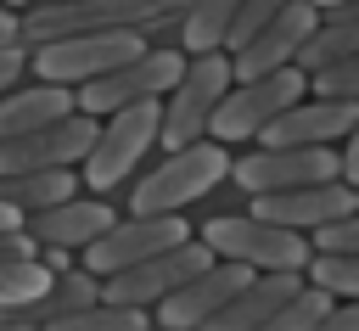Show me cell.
<instances>
[{
    "label": "cell",
    "mask_w": 359,
    "mask_h": 331,
    "mask_svg": "<svg viewBox=\"0 0 359 331\" xmlns=\"http://www.w3.org/2000/svg\"><path fill=\"white\" fill-rule=\"evenodd\" d=\"M247 281H252V275H247L241 264H219V258H213L208 269H196L180 292H168V297L151 309V325H157V331H202Z\"/></svg>",
    "instance_id": "14"
},
{
    "label": "cell",
    "mask_w": 359,
    "mask_h": 331,
    "mask_svg": "<svg viewBox=\"0 0 359 331\" xmlns=\"http://www.w3.org/2000/svg\"><path fill=\"white\" fill-rule=\"evenodd\" d=\"M325 309H331V297H320L314 286H297V292H292L258 331H314V325L325 320Z\"/></svg>",
    "instance_id": "25"
},
{
    "label": "cell",
    "mask_w": 359,
    "mask_h": 331,
    "mask_svg": "<svg viewBox=\"0 0 359 331\" xmlns=\"http://www.w3.org/2000/svg\"><path fill=\"white\" fill-rule=\"evenodd\" d=\"M112 219H118V213H112L107 196H84V191H79V196H67V202H56V208L22 219V236L34 241V252L50 247V252H73V258H79Z\"/></svg>",
    "instance_id": "17"
},
{
    "label": "cell",
    "mask_w": 359,
    "mask_h": 331,
    "mask_svg": "<svg viewBox=\"0 0 359 331\" xmlns=\"http://www.w3.org/2000/svg\"><path fill=\"white\" fill-rule=\"evenodd\" d=\"M275 17V0H241V6H230V28H224V56H236L264 22Z\"/></svg>",
    "instance_id": "29"
},
{
    "label": "cell",
    "mask_w": 359,
    "mask_h": 331,
    "mask_svg": "<svg viewBox=\"0 0 359 331\" xmlns=\"http://www.w3.org/2000/svg\"><path fill=\"white\" fill-rule=\"evenodd\" d=\"M180 67H185L180 50H168V45H146L129 67H118V73L84 84V90H73V112L90 118V123H101V118H112V112H123V107H157V101L174 90Z\"/></svg>",
    "instance_id": "6"
},
{
    "label": "cell",
    "mask_w": 359,
    "mask_h": 331,
    "mask_svg": "<svg viewBox=\"0 0 359 331\" xmlns=\"http://www.w3.org/2000/svg\"><path fill=\"white\" fill-rule=\"evenodd\" d=\"M22 67H28V50H22V45L0 50V95H6V90H11L17 79H22Z\"/></svg>",
    "instance_id": "31"
},
{
    "label": "cell",
    "mask_w": 359,
    "mask_h": 331,
    "mask_svg": "<svg viewBox=\"0 0 359 331\" xmlns=\"http://www.w3.org/2000/svg\"><path fill=\"white\" fill-rule=\"evenodd\" d=\"M314 0H275V17L230 56V84H247V79H269V73H286L303 50V39L314 34Z\"/></svg>",
    "instance_id": "11"
},
{
    "label": "cell",
    "mask_w": 359,
    "mask_h": 331,
    "mask_svg": "<svg viewBox=\"0 0 359 331\" xmlns=\"http://www.w3.org/2000/svg\"><path fill=\"white\" fill-rule=\"evenodd\" d=\"M191 241V230H185V213L180 219H112L84 252H79V269L90 275V281H107V275H123V269H135V264H146V258H157V252H174V247H185Z\"/></svg>",
    "instance_id": "9"
},
{
    "label": "cell",
    "mask_w": 359,
    "mask_h": 331,
    "mask_svg": "<svg viewBox=\"0 0 359 331\" xmlns=\"http://www.w3.org/2000/svg\"><path fill=\"white\" fill-rule=\"evenodd\" d=\"M331 62H359V28H337V22H314V34L297 50V73H320Z\"/></svg>",
    "instance_id": "22"
},
{
    "label": "cell",
    "mask_w": 359,
    "mask_h": 331,
    "mask_svg": "<svg viewBox=\"0 0 359 331\" xmlns=\"http://www.w3.org/2000/svg\"><path fill=\"white\" fill-rule=\"evenodd\" d=\"M67 196H79V174H67V168L0 180V208H11L17 219H34V213H45V208H56V202H67Z\"/></svg>",
    "instance_id": "21"
},
{
    "label": "cell",
    "mask_w": 359,
    "mask_h": 331,
    "mask_svg": "<svg viewBox=\"0 0 359 331\" xmlns=\"http://www.w3.org/2000/svg\"><path fill=\"white\" fill-rule=\"evenodd\" d=\"M309 101H359V62H331L320 73H303Z\"/></svg>",
    "instance_id": "26"
},
{
    "label": "cell",
    "mask_w": 359,
    "mask_h": 331,
    "mask_svg": "<svg viewBox=\"0 0 359 331\" xmlns=\"http://www.w3.org/2000/svg\"><path fill=\"white\" fill-rule=\"evenodd\" d=\"M230 6L236 0H185L180 6V56H224V28H230Z\"/></svg>",
    "instance_id": "20"
},
{
    "label": "cell",
    "mask_w": 359,
    "mask_h": 331,
    "mask_svg": "<svg viewBox=\"0 0 359 331\" xmlns=\"http://www.w3.org/2000/svg\"><path fill=\"white\" fill-rule=\"evenodd\" d=\"M303 101V73L286 67V73H269V79H247V84H230L224 101L213 107L208 118V140L213 146H241V140H258L286 107Z\"/></svg>",
    "instance_id": "8"
},
{
    "label": "cell",
    "mask_w": 359,
    "mask_h": 331,
    "mask_svg": "<svg viewBox=\"0 0 359 331\" xmlns=\"http://www.w3.org/2000/svg\"><path fill=\"white\" fill-rule=\"evenodd\" d=\"M337 180V146H314V151H241L230 157V185L241 196H280V191H303V185H325Z\"/></svg>",
    "instance_id": "12"
},
{
    "label": "cell",
    "mask_w": 359,
    "mask_h": 331,
    "mask_svg": "<svg viewBox=\"0 0 359 331\" xmlns=\"http://www.w3.org/2000/svg\"><path fill=\"white\" fill-rule=\"evenodd\" d=\"M163 0H39L17 11V45L39 50L56 39H90V34H146Z\"/></svg>",
    "instance_id": "1"
},
{
    "label": "cell",
    "mask_w": 359,
    "mask_h": 331,
    "mask_svg": "<svg viewBox=\"0 0 359 331\" xmlns=\"http://www.w3.org/2000/svg\"><path fill=\"white\" fill-rule=\"evenodd\" d=\"M146 50V34H90V39H56L28 50V73L34 84H56V90H84L118 67H129Z\"/></svg>",
    "instance_id": "7"
},
{
    "label": "cell",
    "mask_w": 359,
    "mask_h": 331,
    "mask_svg": "<svg viewBox=\"0 0 359 331\" xmlns=\"http://www.w3.org/2000/svg\"><path fill=\"white\" fill-rule=\"evenodd\" d=\"M202 247L219 264H241L247 275H297L309 247L292 230H275L252 213H213L202 224Z\"/></svg>",
    "instance_id": "4"
},
{
    "label": "cell",
    "mask_w": 359,
    "mask_h": 331,
    "mask_svg": "<svg viewBox=\"0 0 359 331\" xmlns=\"http://www.w3.org/2000/svg\"><path fill=\"white\" fill-rule=\"evenodd\" d=\"M303 286H314L320 297H331V303H353L359 297V258H303Z\"/></svg>",
    "instance_id": "23"
},
{
    "label": "cell",
    "mask_w": 359,
    "mask_h": 331,
    "mask_svg": "<svg viewBox=\"0 0 359 331\" xmlns=\"http://www.w3.org/2000/svg\"><path fill=\"white\" fill-rule=\"evenodd\" d=\"M359 213V191L325 180V185H303V191H280V196H252V219L275 224V230H292V236H309L331 219H348Z\"/></svg>",
    "instance_id": "16"
},
{
    "label": "cell",
    "mask_w": 359,
    "mask_h": 331,
    "mask_svg": "<svg viewBox=\"0 0 359 331\" xmlns=\"http://www.w3.org/2000/svg\"><path fill=\"white\" fill-rule=\"evenodd\" d=\"M90 140H95V123L79 118V112L62 118V123H50V129H34L22 140H6L0 146V180H11V174H56V168L73 174L84 163Z\"/></svg>",
    "instance_id": "15"
},
{
    "label": "cell",
    "mask_w": 359,
    "mask_h": 331,
    "mask_svg": "<svg viewBox=\"0 0 359 331\" xmlns=\"http://www.w3.org/2000/svg\"><path fill=\"white\" fill-rule=\"evenodd\" d=\"M353 129H359V101H309L303 95L258 135V146L264 151H314V146L353 140Z\"/></svg>",
    "instance_id": "13"
},
{
    "label": "cell",
    "mask_w": 359,
    "mask_h": 331,
    "mask_svg": "<svg viewBox=\"0 0 359 331\" xmlns=\"http://www.w3.org/2000/svg\"><path fill=\"white\" fill-rule=\"evenodd\" d=\"M208 264H213L208 247H202V241H185V247L157 252V258H146V264H135V269H123V275L95 281V297L112 303V309H140V314H151L168 292H180V286H185L196 269H208Z\"/></svg>",
    "instance_id": "10"
},
{
    "label": "cell",
    "mask_w": 359,
    "mask_h": 331,
    "mask_svg": "<svg viewBox=\"0 0 359 331\" xmlns=\"http://www.w3.org/2000/svg\"><path fill=\"white\" fill-rule=\"evenodd\" d=\"M73 118V90H56V84H11L0 95V146L6 140H22L34 129H50Z\"/></svg>",
    "instance_id": "18"
},
{
    "label": "cell",
    "mask_w": 359,
    "mask_h": 331,
    "mask_svg": "<svg viewBox=\"0 0 359 331\" xmlns=\"http://www.w3.org/2000/svg\"><path fill=\"white\" fill-rule=\"evenodd\" d=\"M11 45H17V11L0 6V50H11Z\"/></svg>",
    "instance_id": "32"
},
{
    "label": "cell",
    "mask_w": 359,
    "mask_h": 331,
    "mask_svg": "<svg viewBox=\"0 0 359 331\" xmlns=\"http://www.w3.org/2000/svg\"><path fill=\"white\" fill-rule=\"evenodd\" d=\"M224 180H230V151H224V146H213V140L180 146V151H168L163 163H151V168L135 180L129 213H135V219H180L185 202L219 191Z\"/></svg>",
    "instance_id": "2"
},
{
    "label": "cell",
    "mask_w": 359,
    "mask_h": 331,
    "mask_svg": "<svg viewBox=\"0 0 359 331\" xmlns=\"http://www.w3.org/2000/svg\"><path fill=\"white\" fill-rule=\"evenodd\" d=\"M45 286H50V275H45L34 258H28V264H0V314H6V309H22V303L39 297Z\"/></svg>",
    "instance_id": "28"
},
{
    "label": "cell",
    "mask_w": 359,
    "mask_h": 331,
    "mask_svg": "<svg viewBox=\"0 0 359 331\" xmlns=\"http://www.w3.org/2000/svg\"><path fill=\"white\" fill-rule=\"evenodd\" d=\"M146 151H157V107H123V112L101 118L84 163L73 168L79 174V191L84 196L118 191L123 180H135V168L146 163Z\"/></svg>",
    "instance_id": "3"
},
{
    "label": "cell",
    "mask_w": 359,
    "mask_h": 331,
    "mask_svg": "<svg viewBox=\"0 0 359 331\" xmlns=\"http://www.w3.org/2000/svg\"><path fill=\"white\" fill-rule=\"evenodd\" d=\"M6 230H22V219H17L11 208H0V236H6Z\"/></svg>",
    "instance_id": "33"
},
{
    "label": "cell",
    "mask_w": 359,
    "mask_h": 331,
    "mask_svg": "<svg viewBox=\"0 0 359 331\" xmlns=\"http://www.w3.org/2000/svg\"><path fill=\"white\" fill-rule=\"evenodd\" d=\"M230 90V56H191L174 79V90L157 101V146L180 151L208 140V118Z\"/></svg>",
    "instance_id": "5"
},
{
    "label": "cell",
    "mask_w": 359,
    "mask_h": 331,
    "mask_svg": "<svg viewBox=\"0 0 359 331\" xmlns=\"http://www.w3.org/2000/svg\"><path fill=\"white\" fill-rule=\"evenodd\" d=\"M0 331H22V325H0Z\"/></svg>",
    "instance_id": "34"
},
{
    "label": "cell",
    "mask_w": 359,
    "mask_h": 331,
    "mask_svg": "<svg viewBox=\"0 0 359 331\" xmlns=\"http://www.w3.org/2000/svg\"><path fill=\"white\" fill-rule=\"evenodd\" d=\"M303 247H309L314 258H359V213H348V219H331V224L309 230V236H303Z\"/></svg>",
    "instance_id": "27"
},
{
    "label": "cell",
    "mask_w": 359,
    "mask_h": 331,
    "mask_svg": "<svg viewBox=\"0 0 359 331\" xmlns=\"http://www.w3.org/2000/svg\"><path fill=\"white\" fill-rule=\"evenodd\" d=\"M151 325V314H140V309H112V303H90V309H79V314H67V320H56V325H45V331H146Z\"/></svg>",
    "instance_id": "24"
},
{
    "label": "cell",
    "mask_w": 359,
    "mask_h": 331,
    "mask_svg": "<svg viewBox=\"0 0 359 331\" xmlns=\"http://www.w3.org/2000/svg\"><path fill=\"white\" fill-rule=\"evenodd\" d=\"M90 303H95V281H90L84 269H67V275H50V286H45L39 297H28L22 309H6L0 325L45 331V325H56V320H67V314H79V309H90Z\"/></svg>",
    "instance_id": "19"
},
{
    "label": "cell",
    "mask_w": 359,
    "mask_h": 331,
    "mask_svg": "<svg viewBox=\"0 0 359 331\" xmlns=\"http://www.w3.org/2000/svg\"><path fill=\"white\" fill-rule=\"evenodd\" d=\"M146 331H157V325H146Z\"/></svg>",
    "instance_id": "35"
},
{
    "label": "cell",
    "mask_w": 359,
    "mask_h": 331,
    "mask_svg": "<svg viewBox=\"0 0 359 331\" xmlns=\"http://www.w3.org/2000/svg\"><path fill=\"white\" fill-rule=\"evenodd\" d=\"M314 331H359V303H331Z\"/></svg>",
    "instance_id": "30"
}]
</instances>
